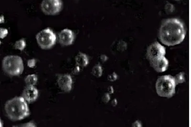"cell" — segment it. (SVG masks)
Masks as SVG:
<instances>
[{
  "label": "cell",
  "mask_w": 191,
  "mask_h": 127,
  "mask_svg": "<svg viewBox=\"0 0 191 127\" xmlns=\"http://www.w3.org/2000/svg\"><path fill=\"white\" fill-rule=\"evenodd\" d=\"M186 35L185 25L177 18H170L162 22L159 32V38L163 44L173 46L183 42Z\"/></svg>",
  "instance_id": "obj_1"
},
{
  "label": "cell",
  "mask_w": 191,
  "mask_h": 127,
  "mask_svg": "<svg viewBox=\"0 0 191 127\" xmlns=\"http://www.w3.org/2000/svg\"><path fill=\"white\" fill-rule=\"evenodd\" d=\"M9 119L13 121H21L30 115L29 107L23 97H15L6 102L4 106Z\"/></svg>",
  "instance_id": "obj_2"
},
{
  "label": "cell",
  "mask_w": 191,
  "mask_h": 127,
  "mask_svg": "<svg viewBox=\"0 0 191 127\" xmlns=\"http://www.w3.org/2000/svg\"><path fill=\"white\" fill-rule=\"evenodd\" d=\"M174 77L171 75H163L157 79L156 83V92L159 96L171 98L175 93Z\"/></svg>",
  "instance_id": "obj_3"
},
{
  "label": "cell",
  "mask_w": 191,
  "mask_h": 127,
  "mask_svg": "<svg viewBox=\"0 0 191 127\" xmlns=\"http://www.w3.org/2000/svg\"><path fill=\"white\" fill-rule=\"evenodd\" d=\"M2 67L4 72L9 75L19 76L24 71V63L20 56L9 55L2 60Z\"/></svg>",
  "instance_id": "obj_4"
},
{
  "label": "cell",
  "mask_w": 191,
  "mask_h": 127,
  "mask_svg": "<svg viewBox=\"0 0 191 127\" xmlns=\"http://www.w3.org/2000/svg\"><path fill=\"white\" fill-rule=\"evenodd\" d=\"M36 40L38 44L42 49H49L56 44L57 37L52 30L47 28L36 34Z\"/></svg>",
  "instance_id": "obj_5"
},
{
  "label": "cell",
  "mask_w": 191,
  "mask_h": 127,
  "mask_svg": "<svg viewBox=\"0 0 191 127\" xmlns=\"http://www.w3.org/2000/svg\"><path fill=\"white\" fill-rule=\"evenodd\" d=\"M62 0H43L41 4L42 12L49 15L58 13L62 10Z\"/></svg>",
  "instance_id": "obj_6"
},
{
  "label": "cell",
  "mask_w": 191,
  "mask_h": 127,
  "mask_svg": "<svg viewBox=\"0 0 191 127\" xmlns=\"http://www.w3.org/2000/svg\"><path fill=\"white\" fill-rule=\"evenodd\" d=\"M165 48L157 41L150 45L147 50V58L149 62L160 59L165 57Z\"/></svg>",
  "instance_id": "obj_7"
},
{
  "label": "cell",
  "mask_w": 191,
  "mask_h": 127,
  "mask_svg": "<svg viewBox=\"0 0 191 127\" xmlns=\"http://www.w3.org/2000/svg\"><path fill=\"white\" fill-rule=\"evenodd\" d=\"M74 39L75 35L74 33L70 29H64L59 33V42L62 45L69 46L72 44Z\"/></svg>",
  "instance_id": "obj_8"
},
{
  "label": "cell",
  "mask_w": 191,
  "mask_h": 127,
  "mask_svg": "<svg viewBox=\"0 0 191 127\" xmlns=\"http://www.w3.org/2000/svg\"><path fill=\"white\" fill-rule=\"evenodd\" d=\"M58 87L65 92H70L72 90L73 79L69 74H63L59 76L57 80Z\"/></svg>",
  "instance_id": "obj_9"
},
{
  "label": "cell",
  "mask_w": 191,
  "mask_h": 127,
  "mask_svg": "<svg viewBox=\"0 0 191 127\" xmlns=\"http://www.w3.org/2000/svg\"><path fill=\"white\" fill-rule=\"evenodd\" d=\"M38 90L34 86H27L23 90L22 96L29 103L35 102L38 97Z\"/></svg>",
  "instance_id": "obj_10"
},
{
  "label": "cell",
  "mask_w": 191,
  "mask_h": 127,
  "mask_svg": "<svg viewBox=\"0 0 191 127\" xmlns=\"http://www.w3.org/2000/svg\"><path fill=\"white\" fill-rule=\"evenodd\" d=\"M151 66L158 72L166 71L169 66V61L165 57L160 59L149 62Z\"/></svg>",
  "instance_id": "obj_11"
},
{
  "label": "cell",
  "mask_w": 191,
  "mask_h": 127,
  "mask_svg": "<svg viewBox=\"0 0 191 127\" xmlns=\"http://www.w3.org/2000/svg\"><path fill=\"white\" fill-rule=\"evenodd\" d=\"M75 62L79 67H86L89 63V57L85 53L79 52L75 57Z\"/></svg>",
  "instance_id": "obj_12"
},
{
  "label": "cell",
  "mask_w": 191,
  "mask_h": 127,
  "mask_svg": "<svg viewBox=\"0 0 191 127\" xmlns=\"http://www.w3.org/2000/svg\"><path fill=\"white\" fill-rule=\"evenodd\" d=\"M38 80V76L34 74L27 75L25 79V83L27 86H34Z\"/></svg>",
  "instance_id": "obj_13"
},
{
  "label": "cell",
  "mask_w": 191,
  "mask_h": 127,
  "mask_svg": "<svg viewBox=\"0 0 191 127\" xmlns=\"http://www.w3.org/2000/svg\"><path fill=\"white\" fill-rule=\"evenodd\" d=\"M91 73L92 75L96 77H101L103 73V69L101 66L99 64H97L94 66L92 69Z\"/></svg>",
  "instance_id": "obj_14"
},
{
  "label": "cell",
  "mask_w": 191,
  "mask_h": 127,
  "mask_svg": "<svg viewBox=\"0 0 191 127\" xmlns=\"http://www.w3.org/2000/svg\"><path fill=\"white\" fill-rule=\"evenodd\" d=\"M174 78L176 85L179 84L183 83L185 81V74L184 72H180L177 74L174 77Z\"/></svg>",
  "instance_id": "obj_15"
},
{
  "label": "cell",
  "mask_w": 191,
  "mask_h": 127,
  "mask_svg": "<svg viewBox=\"0 0 191 127\" xmlns=\"http://www.w3.org/2000/svg\"><path fill=\"white\" fill-rule=\"evenodd\" d=\"M26 40L24 39H21L15 42L14 46L15 49L20 50V51H22L26 48Z\"/></svg>",
  "instance_id": "obj_16"
},
{
  "label": "cell",
  "mask_w": 191,
  "mask_h": 127,
  "mask_svg": "<svg viewBox=\"0 0 191 127\" xmlns=\"http://www.w3.org/2000/svg\"><path fill=\"white\" fill-rule=\"evenodd\" d=\"M165 11L168 14H170L173 13L175 10V7L173 4L172 3L168 2L165 6Z\"/></svg>",
  "instance_id": "obj_17"
},
{
  "label": "cell",
  "mask_w": 191,
  "mask_h": 127,
  "mask_svg": "<svg viewBox=\"0 0 191 127\" xmlns=\"http://www.w3.org/2000/svg\"><path fill=\"white\" fill-rule=\"evenodd\" d=\"M117 79V75L115 72H113L111 74H109L108 76V79L110 82H114L116 81Z\"/></svg>",
  "instance_id": "obj_18"
},
{
  "label": "cell",
  "mask_w": 191,
  "mask_h": 127,
  "mask_svg": "<svg viewBox=\"0 0 191 127\" xmlns=\"http://www.w3.org/2000/svg\"><path fill=\"white\" fill-rule=\"evenodd\" d=\"M36 60L34 59L28 60L27 64L29 68H34L36 65Z\"/></svg>",
  "instance_id": "obj_19"
},
{
  "label": "cell",
  "mask_w": 191,
  "mask_h": 127,
  "mask_svg": "<svg viewBox=\"0 0 191 127\" xmlns=\"http://www.w3.org/2000/svg\"><path fill=\"white\" fill-rule=\"evenodd\" d=\"M8 34V31L5 28H1L0 29V37L1 38L3 39Z\"/></svg>",
  "instance_id": "obj_20"
},
{
  "label": "cell",
  "mask_w": 191,
  "mask_h": 127,
  "mask_svg": "<svg viewBox=\"0 0 191 127\" xmlns=\"http://www.w3.org/2000/svg\"><path fill=\"white\" fill-rule=\"evenodd\" d=\"M110 96L109 93H105L104 95L102 97V101L103 102L108 103L109 101H110Z\"/></svg>",
  "instance_id": "obj_21"
},
{
  "label": "cell",
  "mask_w": 191,
  "mask_h": 127,
  "mask_svg": "<svg viewBox=\"0 0 191 127\" xmlns=\"http://www.w3.org/2000/svg\"><path fill=\"white\" fill-rule=\"evenodd\" d=\"M19 127H36V125L33 122H28V123H25V124H22V125L19 126Z\"/></svg>",
  "instance_id": "obj_22"
},
{
  "label": "cell",
  "mask_w": 191,
  "mask_h": 127,
  "mask_svg": "<svg viewBox=\"0 0 191 127\" xmlns=\"http://www.w3.org/2000/svg\"><path fill=\"white\" fill-rule=\"evenodd\" d=\"M132 126L133 127H142V124H141V121H136L133 123Z\"/></svg>",
  "instance_id": "obj_23"
},
{
  "label": "cell",
  "mask_w": 191,
  "mask_h": 127,
  "mask_svg": "<svg viewBox=\"0 0 191 127\" xmlns=\"http://www.w3.org/2000/svg\"><path fill=\"white\" fill-rule=\"evenodd\" d=\"M100 59H101L102 62H105L108 60V57L106 55L102 54V55H101V57H100Z\"/></svg>",
  "instance_id": "obj_24"
},
{
  "label": "cell",
  "mask_w": 191,
  "mask_h": 127,
  "mask_svg": "<svg viewBox=\"0 0 191 127\" xmlns=\"http://www.w3.org/2000/svg\"><path fill=\"white\" fill-rule=\"evenodd\" d=\"M108 92H109V94H112V93H114V88H113V86H109V87H108Z\"/></svg>",
  "instance_id": "obj_25"
},
{
  "label": "cell",
  "mask_w": 191,
  "mask_h": 127,
  "mask_svg": "<svg viewBox=\"0 0 191 127\" xmlns=\"http://www.w3.org/2000/svg\"><path fill=\"white\" fill-rule=\"evenodd\" d=\"M117 100L116 98L114 99V100L112 101V102H111V104H112V105L113 106V107H115V106H116V105H117Z\"/></svg>",
  "instance_id": "obj_26"
},
{
  "label": "cell",
  "mask_w": 191,
  "mask_h": 127,
  "mask_svg": "<svg viewBox=\"0 0 191 127\" xmlns=\"http://www.w3.org/2000/svg\"><path fill=\"white\" fill-rule=\"evenodd\" d=\"M0 21H1V23H2L4 22V18L2 15L1 17V19H0Z\"/></svg>",
  "instance_id": "obj_27"
},
{
  "label": "cell",
  "mask_w": 191,
  "mask_h": 127,
  "mask_svg": "<svg viewBox=\"0 0 191 127\" xmlns=\"http://www.w3.org/2000/svg\"><path fill=\"white\" fill-rule=\"evenodd\" d=\"M175 1H179V0H175Z\"/></svg>",
  "instance_id": "obj_28"
}]
</instances>
